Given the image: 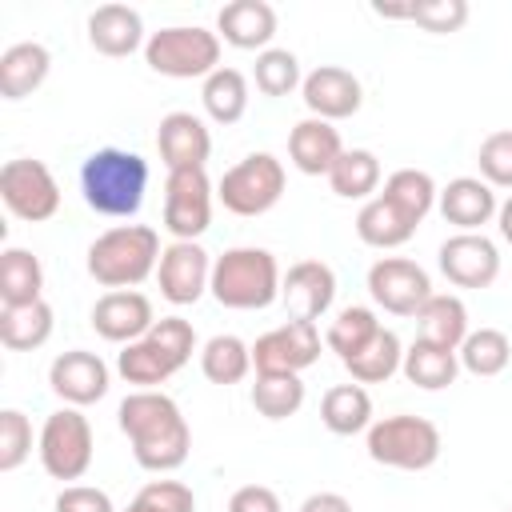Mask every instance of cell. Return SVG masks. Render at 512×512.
<instances>
[{
	"mask_svg": "<svg viewBox=\"0 0 512 512\" xmlns=\"http://www.w3.org/2000/svg\"><path fill=\"white\" fill-rule=\"evenodd\" d=\"M120 432L132 444V456L144 472H172L192 452V428L180 412V404L156 388L128 392L116 408Z\"/></svg>",
	"mask_w": 512,
	"mask_h": 512,
	"instance_id": "6da1fadb",
	"label": "cell"
},
{
	"mask_svg": "<svg viewBox=\"0 0 512 512\" xmlns=\"http://www.w3.org/2000/svg\"><path fill=\"white\" fill-rule=\"evenodd\" d=\"M80 192L84 204L100 216H136L148 192V160L128 148H96L80 164Z\"/></svg>",
	"mask_w": 512,
	"mask_h": 512,
	"instance_id": "7a4b0ae2",
	"label": "cell"
},
{
	"mask_svg": "<svg viewBox=\"0 0 512 512\" xmlns=\"http://www.w3.org/2000/svg\"><path fill=\"white\" fill-rule=\"evenodd\" d=\"M160 232L148 224H116L88 244V276L108 292L144 284L160 268Z\"/></svg>",
	"mask_w": 512,
	"mask_h": 512,
	"instance_id": "3957f363",
	"label": "cell"
},
{
	"mask_svg": "<svg viewBox=\"0 0 512 512\" xmlns=\"http://www.w3.org/2000/svg\"><path fill=\"white\" fill-rule=\"evenodd\" d=\"M280 280H284L280 264H276V256L268 248L240 244V248H228L224 256L212 260L208 292L224 308L256 312V308H268L272 300H280Z\"/></svg>",
	"mask_w": 512,
	"mask_h": 512,
	"instance_id": "277c9868",
	"label": "cell"
},
{
	"mask_svg": "<svg viewBox=\"0 0 512 512\" xmlns=\"http://www.w3.org/2000/svg\"><path fill=\"white\" fill-rule=\"evenodd\" d=\"M364 448L376 464L384 468H400V472H424L440 460V428L428 416H412V412H396L384 420H372Z\"/></svg>",
	"mask_w": 512,
	"mask_h": 512,
	"instance_id": "5b68a950",
	"label": "cell"
},
{
	"mask_svg": "<svg viewBox=\"0 0 512 512\" xmlns=\"http://www.w3.org/2000/svg\"><path fill=\"white\" fill-rule=\"evenodd\" d=\"M144 64L172 80H208L220 68V36L200 24H172L148 36Z\"/></svg>",
	"mask_w": 512,
	"mask_h": 512,
	"instance_id": "8992f818",
	"label": "cell"
},
{
	"mask_svg": "<svg viewBox=\"0 0 512 512\" xmlns=\"http://www.w3.org/2000/svg\"><path fill=\"white\" fill-rule=\"evenodd\" d=\"M284 184H288L284 164L272 152H252L220 176L216 196L232 216H264L280 204Z\"/></svg>",
	"mask_w": 512,
	"mask_h": 512,
	"instance_id": "52a82bcc",
	"label": "cell"
},
{
	"mask_svg": "<svg viewBox=\"0 0 512 512\" xmlns=\"http://www.w3.org/2000/svg\"><path fill=\"white\" fill-rule=\"evenodd\" d=\"M92 424L80 408H60L44 420L36 452L52 480H80L92 468Z\"/></svg>",
	"mask_w": 512,
	"mask_h": 512,
	"instance_id": "ba28073f",
	"label": "cell"
},
{
	"mask_svg": "<svg viewBox=\"0 0 512 512\" xmlns=\"http://www.w3.org/2000/svg\"><path fill=\"white\" fill-rule=\"evenodd\" d=\"M0 200L16 220L44 224L60 212V184L44 160L16 156L0 168Z\"/></svg>",
	"mask_w": 512,
	"mask_h": 512,
	"instance_id": "9c48e42d",
	"label": "cell"
},
{
	"mask_svg": "<svg viewBox=\"0 0 512 512\" xmlns=\"http://www.w3.org/2000/svg\"><path fill=\"white\" fill-rule=\"evenodd\" d=\"M212 224V180L204 168H180L164 180V228L172 240H196Z\"/></svg>",
	"mask_w": 512,
	"mask_h": 512,
	"instance_id": "30bf717a",
	"label": "cell"
},
{
	"mask_svg": "<svg viewBox=\"0 0 512 512\" xmlns=\"http://www.w3.org/2000/svg\"><path fill=\"white\" fill-rule=\"evenodd\" d=\"M368 296L384 308V312H392V316H412L416 320V312L428 304V296H432V280H428V272L416 264V260H408V256H380L372 268H368Z\"/></svg>",
	"mask_w": 512,
	"mask_h": 512,
	"instance_id": "8fae6325",
	"label": "cell"
},
{
	"mask_svg": "<svg viewBox=\"0 0 512 512\" xmlns=\"http://www.w3.org/2000/svg\"><path fill=\"white\" fill-rule=\"evenodd\" d=\"M320 360V328L316 320H288L252 344V368L260 372H304Z\"/></svg>",
	"mask_w": 512,
	"mask_h": 512,
	"instance_id": "7c38bea8",
	"label": "cell"
},
{
	"mask_svg": "<svg viewBox=\"0 0 512 512\" xmlns=\"http://www.w3.org/2000/svg\"><path fill=\"white\" fill-rule=\"evenodd\" d=\"M156 280H160V296L168 304H176V308L196 304L212 284V256L196 240H172L160 252Z\"/></svg>",
	"mask_w": 512,
	"mask_h": 512,
	"instance_id": "4fadbf2b",
	"label": "cell"
},
{
	"mask_svg": "<svg viewBox=\"0 0 512 512\" xmlns=\"http://www.w3.org/2000/svg\"><path fill=\"white\" fill-rule=\"evenodd\" d=\"M440 272L456 288H492L500 276V252L484 232H456L436 252Z\"/></svg>",
	"mask_w": 512,
	"mask_h": 512,
	"instance_id": "5bb4252c",
	"label": "cell"
},
{
	"mask_svg": "<svg viewBox=\"0 0 512 512\" xmlns=\"http://www.w3.org/2000/svg\"><path fill=\"white\" fill-rule=\"evenodd\" d=\"M156 324V312H152V300L136 288H124V292H104L96 304H92V328L100 340L108 344H132L140 336H148Z\"/></svg>",
	"mask_w": 512,
	"mask_h": 512,
	"instance_id": "9a60e30c",
	"label": "cell"
},
{
	"mask_svg": "<svg viewBox=\"0 0 512 512\" xmlns=\"http://www.w3.org/2000/svg\"><path fill=\"white\" fill-rule=\"evenodd\" d=\"M48 384L68 408H84L108 396V364L96 352L72 348L48 364Z\"/></svg>",
	"mask_w": 512,
	"mask_h": 512,
	"instance_id": "2e32d148",
	"label": "cell"
},
{
	"mask_svg": "<svg viewBox=\"0 0 512 512\" xmlns=\"http://www.w3.org/2000/svg\"><path fill=\"white\" fill-rule=\"evenodd\" d=\"M300 96H304V104H308L312 116H320V120L332 124V120H348V116L360 112L364 88H360V80H356L348 68H340V64H320V68H312V72L304 76Z\"/></svg>",
	"mask_w": 512,
	"mask_h": 512,
	"instance_id": "e0dca14e",
	"label": "cell"
},
{
	"mask_svg": "<svg viewBox=\"0 0 512 512\" xmlns=\"http://www.w3.org/2000/svg\"><path fill=\"white\" fill-rule=\"evenodd\" d=\"M280 300L292 320H320L336 300V272L324 260H296L280 280Z\"/></svg>",
	"mask_w": 512,
	"mask_h": 512,
	"instance_id": "ac0fdd59",
	"label": "cell"
},
{
	"mask_svg": "<svg viewBox=\"0 0 512 512\" xmlns=\"http://www.w3.org/2000/svg\"><path fill=\"white\" fill-rule=\"evenodd\" d=\"M156 148H160V160L168 172H180V168H204L208 156H212V136L204 128L200 116L192 112H168L156 128Z\"/></svg>",
	"mask_w": 512,
	"mask_h": 512,
	"instance_id": "d6986e66",
	"label": "cell"
},
{
	"mask_svg": "<svg viewBox=\"0 0 512 512\" xmlns=\"http://www.w3.org/2000/svg\"><path fill=\"white\" fill-rule=\"evenodd\" d=\"M216 36L240 52H264L276 36V8L268 0H232L216 12Z\"/></svg>",
	"mask_w": 512,
	"mask_h": 512,
	"instance_id": "ffe728a7",
	"label": "cell"
},
{
	"mask_svg": "<svg viewBox=\"0 0 512 512\" xmlns=\"http://www.w3.org/2000/svg\"><path fill=\"white\" fill-rule=\"evenodd\" d=\"M436 204H440V216L452 228H460V232H480L500 212L492 184H484L480 176H456V180H448V188H440Z\"/></svg>",
	"mask_w": 512,
	"mask_h": 512,
	"instance_id": "44dd1931",
	"label": "cell"
},
{
	"mask_svg": "<svg viewBox=\"0 0 512 512\" xmlns=\"http://www.w3.org/2000/svg\"><path fill=\"white\" fill-rule=\"evenodd\" d=\"M88 44L100 52V56H132L136 48H144V20L136 8L128 4H100L92 16H88Z\"/></svg>",
	"mask_w": 512,
	"mask_h": 512,
	"instance_id": "7402d4cb",
	"label": "cell"
},
{
	"mask_svg": "<svg viewBox=\"0 0 512 512\" xmlns=\"http://www.w3.org/2000/svg\"><path fill=\"white\" fill-rule=\"evenodd\" d=\"M288 156L292 164L304 172V176H328L332 164L344 156V144H340V132L320 120V116H304L300 124H292L288 132Z\"/></svg>",
	"mask_w": 512,
	"mask_h": 512,
	"instance_id": "603a6c76",
	"label": "cell"
},
{
	"mask_svg": "<svg viewBox=\"0 0 512 512\" xmlns=\"http://www.w3.org/2000/svg\"><path fill=\"white\" fill-rule=\"evenodd\" d=\"M48 68H52V56L36 40H20V44L4 48V56H0V96L4 100L32 96L48 80Z\"/></svg>",
	"mask_w": 512,
	"mask_h": 512,
	"instance_id": "cb8c5ba5",
	"label": "cell"
},
{
	"mask_svg": "<svg viewBox=\"0 0 512 512\" xmlns=\"http://www.w3.org/2000/svg\"><path fill=\"white\" fill-rule=\"evenodd\" d=\"M416 328H420L416 340H428V344H440V348H452V352H460L464 336L472 332L468 328V308L452 292H432L428 304L416 312Z\"/></svg>",
	"mask_w": 512,
	"mask_h": 512,
	"instance_id": "d4e9b609",
	"label": "cell"
},
{
	"mask_svg": "<svg viewBox=\"0 0 512 512\" xmlns=\"http://www.w3.org/2000/svg\"><path fill=\"white\" fill-rule=\"evenodd\" d=\"M404 380L424 388V392H440L448 384H456L460 376V356L452 348H440V344H428V340H412L404 348V364H400Z\"/></svg>",
	"mask_w": 512,
	"mask_h": 512,
	"instance_id": "484cf974",
	"label": "cell"
},
{
	"mask_svg": "<svg viewBox=\"0 0 512 512\" xmlns=\"http://www.w3.org/2000/svg\"><path fill=\"white\" fill-rule=\"evenodd\" d=\"M320 420L328 432L336 436H356V432H368L372 428V396L364 384H336L324 392L320 400Z\"/></svg>",
	"mask_w": 512,
	"mask_h": 512,
	"instance_id": "4316f807",
	"label": "cell"
},
{
	"mask_svg": "<svg viewBox=\"0 0 512 512\" xmlns=\"http://www.w3.org/2000/svg\"><path fill=\"white\" fill-rule=\"evenodd\" d=\"M408 224H424V216L436 208V196H440V188H436V180L428 176V172H420V168H396L388 180H384V192H380Z\"/></svg>",
	"mask_w": 512,
	"mask_h": 512,
	"instance_id": "83f0119b",
	"label": "cell"
},
{
	"mask_svg": "<svg viewBox=\"0 0 512 512\" xmlns=\"http://www.w3.org/2000/svg\"><path fill=\"white\" fill-rule=\"evenodd\" d=\"M40 292H44L40 256H32L28 248H4L0 252V300H4V308L36 304V300H44Z\"/></svg>",
	"mask_w": 512,
	"mask_h": 512,
	"instance_id": "f1b7e54d",
	"label": "cell"
},
{
	"mask_svg": "<svg viewBox=\"0 0 512 512\" xmlns=\"http://www.w3.org/2000/svg\"><path fill=\"white\" fill-rule=\"evenodd\" d=\"M52 324H56V312H52L48 300L20 304V308H4V312H0V344L12 348V352H32V348L48 344Z\"/></svg>",
	"mask_w": 512,
	"mask_h": 512,
	"instance_id": "f546056e",
	"label": "cell"
},
{
	"mask_svg": "<svg viewBox=\"0 0 512 512\" xmlns=\"http://www.w3.org/2000/svg\"><path fill=\"white\" fill-rule=\"evenodd\" d=\"M400 364H404V344L392 328H380L356 356L344 360V368L352 372L356 384H384L400 372Z\"/></svg>",
	"mask_w": 512,
	"mask_h": 512,
	"instance_id": "4dcf8cb0",
	"label": "cell"
},
{
	"mask_svg": "<svg viewBox=\"0 0 512 512\" xmlns=\"http://www.w3.org/2000/svg\"><path fill=\"white\" fill-rule=\"evenodd\" d=\"M356 236H360L368 248L388 252V248L408 244V240L416 236V224H408L384 196H372V200L356 212Z\"/></svg>",
	"mask_w": 512,
	"mask_h": 512,
	"instance_id": "1f68e13d",
	"label": "cell"
},
{
	"mask_svg": "<svg viewBox=\"0 0 512 512\" xmlns=\"http://www.w3.org/2000/svg\"><path fill=\"white\" fill-rule=\"evenodd\" d=\"M200 372L212 380V384H240L248 372H252V344H244L240 336L232 332H220L212 336L204 348H200Z\"/></svg>",
	"mask_w": 512,
	"mask_h": 512,
	"instance_id": "d6a6232c",
	"label": "cell"
},
{
	"mask_svg": "<svg viewBox=\"0 0 512 512\" xmlns=\"http://www.w3.org/2000/svg\"><path fill=\"white\" fill-rule=\"evenodd\" d=\"M200 100H204V112H208L216 124H224V128L236 124V120L248 112V80H244V72L220 64V68L204 80Z\"/></svg>",
	"mask_w": 512,
	"mask_h": 512,
	"instance_id": "836d02e7",
	"label": "cell"
},
{
	"mask_svg": "<svg viewBox=\"0 0 512 512\" xmlns=\"http://www.w3.org/2000/svg\"><path fill=\"white\" fill-rule=\"evenodd\" d=\"M116 372H120L128 384H136V392H144V388H160V384H164L172 372H180V368L156 348V340L140 336V340H132V344L120 348Z\"/></svg>",
	"mask_w": 512,
	"mask_h": 512,
	"instance_id": "e575fe53",
	"label": "cell"
},
{
	"mask_svg": "<svg viewBox=\"0 0 512 512\" xmlns=\"http://www.w3.org/2000/svg\"><path fill=\"white\" fill-rule=\"evenodd\" d=\"M252 408L264 420H288L304 408V380L296 372H260L252 384Z\"/></svg>",
	"mask_w": 512,
	"mask_h": 512,
	"instance_id": "d590c367",
	"label": "cell"
},
{
	"mask_svg": "<svg viewBox=\"0 0 512 512\" xmlns=\"http://www.w3.org/2000/svg\"><path fill=\"white\" fill-rule=\"evenodd\" d=\"M328 184L344 200H368L380 188V160L368 148H344V156L332 164Z\"/></svg>",
	"mask_w": 512,
	"mask_h": 512,
	"instance_id": "8d00e7d4",
	"label": "cell"
},
{
	"mask_svg": "<svg viewBox=\"0 0 512 512\" xmlns=\"http://www.w3.org/2000/svg\"><path fill=\"white\" fill-rule=\"evenodd\" d=\"M460 368L472 376H500L512 360V340L500 328H476L460 344Z\"/></svg>",
	"mask_w": 512,
	"mask_h": 512,
	"instance_id": "74e56055",
	"label": "cell"
},
{
	"mask_svg": "<svg viewBox=\"0 0 512 512\" xmlns=\"http://www.w3.org/2000/svg\"><path fill=\"white\" fill-rule=\"evenodd\" d=\"M384 324L376 320V312L372 308H364V304H348V308H340L336 312V320L328 324V332H324V344L340 356V364L348 360V356H356L376 332H380Z\"/></svg>",
	"mask_w": 512,
	"mask_h": 512,
	"instance_id": "f35d334b",
	"label": "cell"
},
{
	"mask_svg": "<svg viewBox=\"0 0 512 512\" xmlns=\"http://www.w3.org/2000/svg\"><path fill=\"white\" fill-rule=\"evenodd\" d=\"M252 76H256V88H260L264 96H288V92H296V88L304 84L300 60H296V52H288V48H264V52L256 56Z\"/></svg>",
	"mask_w": 512,
	"mask_h": 512,
	"instance_id": "ab89813d",
	"label": "cell"
},
{
	"mask_svg": "<svg viewBox=\"0 0 512 512\" xmlns=\"http://www.w3.org/2000/svg\"><path fill=\"white\" fill-rule=\"evenodd\" d=\"M32 456V420L20 408L0 412V472H16Z\"/></svg>",
	"mask_w": 512,
	"mask_h": 512,
	"instance_id": "60d3db41",
	"label": "cell"
},
{
	"mask_svg": "<svg viewBox=\"0 0 512 512\" xmlns=\"http://www.w3.org/2000/svg\"><path fill=\"white\" fill-rule=\"evenodd\" d=\"M476 164H480V180L484 184L512 188V128H500V132L484 136V144L476 152Z\"/></svg>",
	"mask_w": 512,
	"mask_h": 512,
	"instance_id": "b9f144b4",
	"label": "cell"
},
{
	"mask_svg": "<svg viewBox=\"0 0 512 512\" xmlns=\"http://www.w3.org/2000/svg\"><path fill=\"white\" fill-rule=\"evenodd\" d=\"M148 340H156V348H160L176 368H184V364L192 360V352H196V328H192L184 316H160V320L152 324Z\"/></svg>",
	"mask_w": 512,
	"mask_h": 512,
	"instance_id": "7bdbcfd3",
	"label": "cell"
},
{
	"mask_svg": "<svg viewBox=\"0 0 512 512\" xmlns=\"http://www.w3.org/2000/svg\"><path fill=\"white\" fill-rule=\"evenodd\" d=\"M408 20H416L424 32H436V36L460 32L468 20V4L464 0H420V4H412Z\"/></svg>",
	"mask_w": 512,
	"mask_h": 512,
	"instance_id": "ee69618b",
	"label": "cell"
},
{
	"mask_svg": "<svg viewBox=\"0 0 512 512\" xmlns=\"http://www.w3.org/2000/svg\"><path fill=\"white\" fill-rule=\"evenodd\" d=\"M136 500H144V504L156 508V512H196V496H192V488L180 484V480H148V484L136 492Z\"/></svg>",
	"mask_w": 512,
	"mask_h": 512,
	"instance_id": "f6af8a7d",
	"label": "cell"
},
{
	"mask_svg": "<svg viewBox=\"0 0 512 512\" xmlns=\"http://www.w3.org/2000/svg\"><path fill=\"white\" fill-rule=\"evenodd\" d=\"M56 512H116L108 492L104 488H92V484H68L60 496H56Z\"/></svg>",
	"mask_w": 512,
	"mask_h": 512,
	"instance_id": "bcb514c9",
	"label": "cell"
},
{
	"mask_svg": "<svg viewBox=\"0 0 512 512\" xmlns=\"http://www.w3.org/2000/svg\"><path fill=\"white\" fill-rule=\"evenodd\" d=\"M228 512H284V508L268 484H244L228 496Z\"/></svg>",
	"mask_w": 512,
	"mask_h": 512,
	"instance_id": "7dc6e473",
	"label": "cell"
},
{
	"mask_svg": "<svg viewBox=\"0 0 512 512\" xmlns=\"http://www.w3.org/2000/svg\"><path fill=\"white\" fill-rule=\"evenodd\" d=\"M300 512H352V504H348V496H340V492H312V496L300 504Z\"/></svg>",
	"mask_w": 512,
	"mask_h": 512,
	"instance_id": "c3c4849f",
	"label": "cell"
},
{
	"mask_svg": "<svg viewBox=\"0 0 512 512\" xmlns=\"http://www.w3.org/2000/svg\"><path fill=\"white\" fill-rule=\"evenodd\" d=\"M496 224H500V236L512 244V196L500 204V212H496Z\"/></svg>",
	"mask_w": 512,
	"mask_h": 512,
	"instance_id": "681fc988",
	"label": "cell"
},
{
	"mask_svg": "<svg viewBox=\"0 0 512 512\" xmlns=\"http://www.w3.org/2000/svg\"><path fill=\"white\" fill-rule=\"evenodd\" d=\"M124 512H156V508H148V504H144V500H132V504H128V508H124Z\"/></svg>",
	"mask_w": 512,
	"mask_h": 512,
	"instance_id": "f907efd6",
	"label": "cell"
},
{
	"mask_svg": "<svg viewBox=\"0 0 512 512\" xmlns=\"http://www.w3.org/2000/svg\"><path fill=\"white\" fill-rule=\"evenodd\" d=\"M508 512H512V508H508Z\"/></svg>",
	"mask_w": 512,
	"mask_h": 512,
	"instance_id": "816d5d0a",
	"label": "cell"
}]
</instances>
